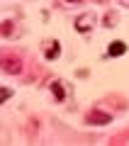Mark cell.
Returning a JSON list of instances; mask_svg holds the SVG:
<instances>
[{
	"mask_svg": "<svg viewBox=\"0 0 129 146\" xmlns=\"http://www.w3.org/2000/svg\"><path fill=\"white\" fill-rule=\"evenodd\" d=\"M88 122L90 124H107V122H112V117H110L107 112H98V110H95V112L88 115Z\"/></svg>",
	"mask_w": 129,
	"mask_h": 146,
	"instance_id": "cell-1",
	"label": "cell"
},
{
	"mask_svg": "<svg viewBox=\"0 0 129 146\" xmlns=\"http://www.w3.org/2000/svg\"><path fill=\"white\" fill-rule=\"evenodd\" d=\"M90 22H95V15H90V12H88V15H83V17H78V20H76V29L78 32H88L90 27H93Z\"/></svg>",
	"mask_w": 129,
	"mask_h": 146,
	"instance_id": "cell-2",
	"label": "cell"
},
{
	"mask_svg": "<svg viewBox=\"0 0 129 146\" xmlns=\"http://www.w3.org/2000/svg\"><path fill=\"white\" fill-rule=\"evenodd\" d=\"M3 71L12 73V76H17V73L22 71V63L17 61V58H5V61H3Z\"/></svg>",
	"mask_w": 129,
	"mask_h": 146,
	"instance_id": "cell-3",
	"label": "cell"
},
{
	"mask_svg": "<svg viewBox=\"0 0 129 146\" xmlns=\"http://www.w3.org/2000/svg\"><path fill=\"white\" fill-rule=\"evenodd\" d=\"M124 51H127V44L124 42H112L107 49V56H122Z\"/></svg>",
	"mask_w": 129,
	"mask_h": 146,
	"instance_id": "cell-4",
	"label": "cell"
},
{
	"mask_svg": "<svg viewBox=\"0 0 129 146\" xmlns=\"http://www.w3.org/2000/svg\"><path fill=\"white\" fill-rule=\"evenodd\" d=\"M49 88H51V95L59 100V102H63V100H66V90H63V85L59 83V80H54V83L49 85Z\"/></svg>",
	"mask_w": 129,
	"mask_h": 146,
	"instance_id": "cell-5",
	"label": "cell"
},
{
	"mask_svg": "<svg viewBox=\"0 0 129 146\" xmlns=\"http://www.w3.org/2000/svg\"><path fill=\"white\" fill-rule=\"evenodd\" d=\"M49 44H51V46L47 49V58L51 61V58H56L59 54H61V46H59V42H49Z\"/></svg>",
	"mask_w": 129,
	"mask_h": 146,
	"instance_id": "cell-6",
	"label": "cell"
},
{
	"mask_svg": "<svg viewBox=\"0 0 129 146\" xmlns=\"http://www.w3.org/2000/svg\"><path fill=\"white\" fill-rule=\"evenodd\" d=\"M10 98H12V90H10V88H0V105L7 102Z\"/></svg>",
	"mask_w": 129,
	"mask_h": 146,
	"instance_id": "cell-7",
	"label": "cell"
},
{
	"mask_svg": "<svg viewBox=\"0 0 129 146\" xmlns=\"http://www.w3.org/2000/svg\"><path fill=\"white\" fill-rule=\"evenodd\" d=\"M66 3H80V0H66Z\"/></svg>",
	"mask_w": 129,
	"mask_h": 146,
	"instance_id": "cell-8",
	"label": "cell"
}]
</instances>
